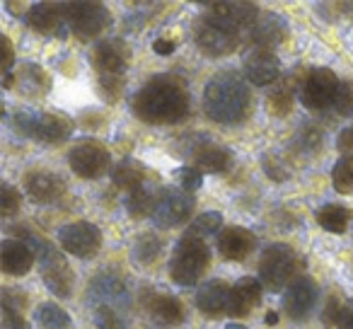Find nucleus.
<instances>
[{"label": "nucleus", "instance_id": "1", "mask_svg": "<svg viewBox=\"0 0 353 329\" xmlns=\"http://www.w3.org/2000/svg\"><path fill=\"white\" fill-rule=\"evenodd\" d=\"M131 109L145 123H179L189 114V88L179 75H155L136 90Z\"/></svg>", "mask_w": 353, "mask_h": 329}, {"label": "nucleus", "instance_id": "2", "mask_svg": "<svg viewBox=\"0 0 353 329\" xmlns=\"http://www.w3.org/2000/svg\"><path fill=\"white\" fill-rule=\"evenodd\" d=\"M203 107L213 121L240 123L245 121L252 109V94L240 75L225 70L208 80L206 90H203Z\"/></svg>", "mask_w": 353, "mask_h": 329}, {"label": "nucleus", "instance_id": "3", "mask_svg": "<svg viewBox=\"0 0 353 329\" xmlns=\"http://www.w3.org/2000/svg\"><path fill=\"white\" fill-rule=\"evenodd\" d=\"M20 235H22L20 240L25 242V245L34 252L37 259H39L41 276H44L46 288H49L54 295H59V298H68L70 290H73V271H70V266L65 264L63 257L59 255V250H56L46 237L34 235V232L22 230Z\"/></svg>", "mask_w": 353, "mask_h": 329}, {"label": "nucleus", "instance_id": "4", "mask_svg": "<svg viewBox=\"0 0 353 329\" xmlns=\"http://www.w3.org/2000/svg\"><path fill=\"white\" fill-rule=\"evenodd\" d=\"M211 250L201 237L184 235L176 242L174 255L170 259V279L179 286H194L206 271Z\"/></svg>", "mask_w": 353, "mask_h": 329}, {"label": "nucleus", "instance_id": "5", "mask_svg": "<svg viewBox=\"0 0 353 329\" xmlns=\"http://www.w3.org/2000/svg\"><path fill=\"white\" fill-rule=\"evenodd\" d=\"M15 123L25 136L34 138L41 143H63L73 131V123L59 114H44V112H30L22 109L15 114Z\"/></svg>", "mask_w": 353, "mask_h": 329}, {"label": "nucleus", "instance_id": "6", "mask_svg": "<svg viewBox=\"0 0 353 329\" xmlns=\"http://www.w3.org/2000/svg\"><path fill=\"white\" fill-rule=\"evenodd\" d=\"M194 213V197L184 189H162L157 194L155 211H152V221L160 228H174L184 226Z\"/></svg>", "mask_w": 353, "mask_h": 329}, {"label": "nucleus", "instance_id": "7", "mask_svg": "<svg viewBox=\"0 0 353 329\" xmlns=\"http://www.w3.org/2000/svg\"><path fill=\"white\" fill-rule=\"evenodd\" d=\"M61 12L70 30L80 37H97L109 25V12L102 3H61Z\"/></svg>", "mask_w": 353, "mask_h": 329}, {"label": "nucleus", "instance_id": "8", "mask_svg": "<svg viewBox=\"0 0 353 329\" xmlns=\"http://www.w3.org/2000/svg\"><path fill=\"white\" fill-rule=\"evenodd\" d=\"M295 266H298V257L288 245H271L264 252L259 264V279L264 281V286L269 290H281L288 279L293 276Z\"/></svg>", "mask_w": 353, "mask_h": 329}, {"label": "nucleus", "instance_id": "9", "mask_svg": "<svg viewBox=\"0 0 353 329\" xmlns=\"http://www.w3.org/2000/svg\"><path fill=\"white\" fill-rule=\"evenodd\" d=\"M206 8L211 12L203 15L208 22L223 27L228 32H235L240 34L242 30H252L259 20V8L254 3H242V0H235V3H206Z\"/></svg>", "mask_w": 353, "mask_h": 329}, {"label": "nucleus", "instance_id": "10", "mask_svg": "<svg viewBox=\"0 0 353 329\" xmlns=\"http://www.w3.org/2000/svg\"><path fill=\"white\" fill-rule=\"evenodd\" d=\"M59 245L63 247L68 255L88 259L94 257L102 247V230L90 221H75L68 223L59 230Z\"/></svg>", "mask_w": 353, "mask_h": 329}, {"label": "nucleus", "instance_id": "11", "mask_svg": "<svg viewBox=\"0 0 353 329\" xmlns=\"http://www.w3.org/2000/svg\"><path fill=\"white\" fill-rule=\"evenodd\" d=\"M339 88H341V83L334 75V70L314 68L300 83V99H303V104L307 109H324L329 104H334Z\"/></svg>", "mask_w": 353, "mask_h": 329}, {"label": "nucleus", "instance_id": "12", "mask_svg": "<svg viewBox=\"0 0 353 329\" xmlns=\"http://www.w3.org/2000/svg\"><path fill=\"white\" fill-rule=\"evenodd\" d=\"M70 170L83 179H97L109 170V150L99 141L85 138L68 155Z\"/></svg>", "mask_w": 353, "mask_h": 329}, {"label": "nucleus", "instance_id": "13", "mask_svg": "<svg viewBox=\"0 0 353 329\" xmlns=\"http://www.w3.org/2000/svg\"><path fill=\"white\" fill-rule=\"evenodd\" d=\"M194 39H196L199 49L208 56H225L230 51H235L237 44H240V34L213 25L206 17H201L196 22V27H194Z\"/></svg>", "mask_w": 353, "mask_h": 329}, {"label": "nucleus", "instance_id": "14", "mask_svg": "<svg viewBox=\"0 0 353 329\" xmlns=\"http://www.w3.org/2000/svg\"><path fill=\"white\" fill-rule=\"evenodd\" d=\"M245 78L252 85H271L281 75V61L271 49H254L245 56Z\"/></svg>", "mask_w": 353, "mask_h": 329}, {"label": "nucleus", "instance_id": "15", "mask_svg": "<svg viewBox=\"0 0 353 329\" xmlns=\"http://www.w3.org/2000/svg\"><path fill=\"white\" fill-rule=\"evenodd\" d=\"M314 300H317V283L312 279H298L290 283V288L283 295V310L288 317L303 319L305 315L312 310Z\"/></svg>", "mask_w": 353, "mask_h": 329}, {"label": "nucleus", "instance_id": "16", "mask_svg": "<svg viewBox=\"0 0 353 329\" xmlns=\"http://www.w3.org/2000/svg\"><path fill=\"white\" fill-rule=\"evenodd\" d=\"M254 245H256V237L240 226L225 228V230H221V235H218V250H221V255L230 261L247 259L250 252L254 250Z\"/></svg>", "mask_w": 353, "mask_h": 329}, {"label": "nucleus", "instance_id": "17", "mask_svg": "<svg viewBox=\"0 0 353 329\" xmlns=\"http://www.w3.org/2000/svg\"><path fill=\"white\" fill-rule=\"evenodd\" d=\"M34 252L22 240H6L0 245V269L10 276H25L34 266Z\"/></svg>", "mask_w": 353, "mask_h": 329}, {"label": "nucleus", "instance_id": "18", "mask_svg": "<svg viewBox=\"0 0 353 329\" xmlns=\"http://www.w3.org/2000/svg\"><path fill=\"white\" fill-rule=\"evenodd\" d=\"M92 61L102 75H123V70H126V66H128V49H126V44L119 39L102 41V44H97V49H94Z\"/></svg>", "mask_w": 353, "mask_h": 329}, {"label": "nucleus", "instance_id": "19", "mask_svg": "<svg viewBox=\"0 0 353 329\" xmlns=\"http://www.w3.org/2000/svg\"><path fill=\"white\" fill-rule=\"evenodd\" d=\"M25 189L32 197V201L37 203H51L65 192V184L59 175L44 172V170H37L25 177Z\"/></svg>", "mask_w": 353, "mask_h": 329}, {"label": "nucleus", "instance_id": "20", "mask_svg": "<svg viewBox=\"0 0 353 329\" xmlns=\"http://www.w3.org/2000/svg\"><path fill=\"white\" fill-rule=\"evenodd\" d=\"M232 288L223 279H213L203 283L196 293V308L208 317H218V315L228 312V303H230Z\"/></svg>", "mask_w": 353, "mask_h": 329}, {"label": "nucleus", "instance_id": "21", "mask_svg": "<svg viewBox=\"0 0 353 329\" xmlns=\"http://www.w3.org/2000/svg\"><path fill=\"white\" fill-rule=\"evenodd\" d=\"M285 34V25L281 17L276 15H264L256 20V25L250 30V39L256 49H274Z\"/></svg>", "mask_w": 353, "mask_h": 329}, {"label": "nucleus", "instance_id": "22", "mask_svg": "<svg viewBox=\"0 0 353 329\" xmlns=\"http://www.w3.org/2000/svg\"><path fill=\"white\" fill-rule=\"evenodd\" d=\"M230 160V152L218 143H201L194 150V168L201 172H225Z\"/></svg>", "mask_w": 353, "mask_h": 329}, {"label": "nucleus", "instance_id": "23", "mask_svg": "<svg viewBox=\"0 0 353 329\" xmlns=\"http://www.w3.org/2000/svg\"><path fill=\"white\" fill-rule=\"evenodd\" d=\"M148 310H150L152 319H157L160 324H182L184 319V308H182V300L174 298V295H165V293H157L148 300Z\"/></svg>", "mask_w": 353, "mask_h": 329}, {"label": "nucleus", "instance_id": "24", "mask_svg": "<svg viewBox=\"0 0 353 329\" xmlns=\"http://www.w3.org/2000/svg\"><path fill=\"white\" fill-rule=\"evenodd\" d=\"M61 20H63V12H61V6H56V3H37L27 12L30 27H34L41 34L56 32L61 27Z\"/></svg>", "mask_w": 353, "mask_h": 329}, {"label": "nucleus", "instance_id": "25", "mask_svg": "<svg viewBox=\"0 0 353 329\" xmlns=\"http://www.w3.org/2000/svg\"><path fill=\"white\" fill-rule=\"evenodd\" d=\"M143 179H145V170L136 160H121L112 168V182L121 189L136 192V189L143 187Z\"/></svg>", "mask_w": 353, "mask_h": 329}, {"label": "nucleus", "instance_id": "26", "mask_svg": "<svg viewBox=\"0 0 353 329\" xmlns=\"http://www.w3.org/2000/svg\"><path fill=\"white\" fill-rule=\"evenodd\" d=\"M348 221H351V211L341 203H327L317 211V223L322 226V230L334 232V235L346 232Z\"/></svg>", "mask_w": 353, "mask_h": 329}, {"label": "nucleus", "instance_id": "27", "mask_svg": "<svg viewBox=\"0 0 353 329\" xmlns=\"http://www.w3.org/2000/svg\"><path fill=\"white\" fill-rule=\"evenodd\" d=\"M332 184L339 194H351L353 192V157L343 155L336 160L332 170Z\"/></svg>", "mask_w": 353, "mask_h": 329}, {"label": "nucleus", "instance_id": "28", "mask_svg": "<svg viewBox=\"0 0 353 329\" xmlns=\"http://www.w3.org/2000/svg\"><path fill=\"white\" fill-rule=\"evenodd\" d=\"M155 203H157V197H152V192H148L145 187L136 189V192H131V197H128V201H126L128 216H133V218L152 216Z\"/></svg>", "mask_w": 353, "mask_h": 329}, {"label": "nucleus", "instance_id": "29", "mask_svg": "<svg viewBox=\"0 0 353 329\" xmlns=\"http://www.w3.org/2000/svg\"><path fill=\"white\" fill-rule=\"evenodd\" d=\"M37 319L44 329H70V317L63 308L54 303H46L37 310Z\"/></svg>", "mask_w": 353, "mask_h": 329}, {"label": "nucleus", "instance_id": "30", "mask_svg": "<svg viewBox=\"0 0 353 329\" xmlns=\"http://www.w3.org/2000/svg\"><path fill=\"white\" fill-rule=\"evenodd\" d=\"M223 226V216L218 211H208V213H201L199 218H194L192 228H189L187 235H194V237H206V235H213L218 232Z\"/></svg>", "mask_w": 353, "mask_h": 329}, {"label": "nucleus", "instance_id": "31", "mask_svg": "<svg viewBox=\"0 0 353 329\" xmlns=\"http://www.w3.org/2000/svg\"><path fill=\"white\" fill-rule=\"evenodd\" d=\"M92 290H97V295L104 303H107V300H126V288H123V283L112 279V276H99V279H94Z\"/></svg>", "mask_w": 353, "mask_h": 329}, {"label": "nucleus", "instance_id": "32", "mask_svg": "<svg viewBox=\"0 0 353 329\" xmlns=\"http://www.w3.org/2000/svg\"><path fill=\"white\" fill-rule=\"evenodd\" d=\"M133 255L141 264H150L157 255H160V240H157L152 232H143L136 240V247H133Z\"/></svg>", "mask_w": 353, "mask_h": 329}, {"label": "nucleus", "instance_id": "33", "mask_svg": "<svg viewBox=\"0 0 353 329\" xmlns=\"http://www.w3.org/2000/svg\"><path fill=\"white\" fill-rule=\"evenodd\" d=\"M266 107L276 117H285L290 112V107H293V92L288 90V85H281V88L271 90L269 99H266Z\"/></svg>", "mask_w": 353, "mask_h": 329}, {"label": "nucleus", "instance_id": "34", "mask_svg": "<svg viewBox=\"0 0 353 329\" xmlns=\"http://www.w3.org/2000/svg\"><path fill=\"white\" fill-rule=\"evenodd\" d=\"M232 290H235V293L240 295V298L245 300L250 308L259 305V300H261V283L256 279H252V276H242Z\"/></svg>", "mask_w": 353, "mask_h": 329}, {"label": "nucleus", "instance_id": "35", "mask_svg": "<svg viewBox=\"0 0 353 329\" xmlns=\"http://www.w3.org/2000/svg\"><path fill=\"white\" fill-rule=\"evenodd\" d=\"M22 206V197L20 192H17L12 184H3V189H0V211H3V216H10V213H15L17 208Z\"/></svg>", "mask_w": 353, "mask_h": 329}, {"label": "nucleus", "instance_id": "36", "mask_svg": "<svg viewBox=\"0 0 353 329\" xmlns=\"http://www.w3.org/2000/svg\"><path fill=\"white\" fill-rule=\"evenodd\" d=\"M99 90L107 102H117L123 90V75H102L99 78Z\"/></svg>", "mask_w": 353, "mask_h": 329}, {"label": "nucleus", "instance_id": "37", "mask_svg": "<svg viewBox=\"0 0 353 329\" xmlns=\"http://www.w3.org/2000/svg\"><path fill=\"white\" fill-rule=\"evenodd\" d=\"M94 327L97 329H123V324L109 305H99L97 312H94Z\"/></svg>", "mask_w": 353, "mask_h": 329}, {"label": "nucleus", "instance_id": "38", "mask_svg": "<svg viewBox=\"0 0 353 329\" xmlns=\"http://www.w3.org/2000/svg\"><path fill=\"white\" fill-rule=\"evenodd\" d=\"M203 182V172L199 168H194V165H187V168L179 170V184H182L184 192H196L199 187H201Z\"/></svg>", "mask_w": 353, "mask_h": 329}, {"label": "nucleus", "instance_id": "39", "mask_svg": "<svg viewBox=\"0 0 353 329\" xmlns=\"http://www.w3.org/2000/svg\"><path fill=\"white\" fill-rule=\"evenodd\" d=\"M0 329H30V324L25 322L20 310L6 308L3 305V317H0Z\"/></svg>", "mask_w": 353, "mask_h": 329}, {"label": "nucleus", "instance_id": "40", "mask_svg": "<svg viewBox=\"0 0 353 329\" xmlns=\"http://www.w3.org/2000/svg\"><path fill=\"white\" fill-rule=\"evenodd\" d=\"M343 305H346V303H341L336 295H332V300H329L327 308H324V317H322L327 327H336L339 317H341V312H343Z\"/></svg>", "mask_w": 353, "mask_h": 329}, {"label": "nucleus", "instance_id": "41", "mask_svg": "<svg viewBox=\"0 0 353 329\" xmlns=\"http://www.w3.org/2000/svg\"><path fill=\"white\" fill-rule=\"evenodd\" d=\"M351 104H353V85L341 83V88H339V92H336V99H334V107H336L339 114H348Z\"/></svg>", "mask_w": 353, "mask_h": 329}, {"label": "nucleus", "instance_id": "42", "mask_svg": "<svg viewBox=\"0 0 353 329\" xmlns=\"http://www.w3.org/2000/svg\"><path fill=\"white\" fill-rule=\"evenodd\" d=\"M250 310H252L250 305H247L245 300H242L240 295L232 290L230 303H228V315H230V317H247V315H250Z\"/></svg>", "mask_w": 353, "mask_h": 329}, {"label": "nucleus", "instance_id": "43", "mask_svg": "<svg viewBox=\"0 0 353 329\" xmlns=\"http://www.w3.org/2000/svg\"><path fill=\"white\" fill-rule=\"evenodd\" d=\"M264 172L269 175L271 179H276V182H283V179H288V172L285 170H281L279 160L276 157H264Z\"/></svg>", "mask_w": 353, "mask_h": 329}, {"label": "nucleus", "instance_id": "44", "mask_svg": "<svg viewBox=\"0 0 353 329\" xmlns=\"http://www.w3.org/2000/svg\"><path fill=\"white\" fill-rule=\"evenodd\" d=\"M0 44H3V73H10V68H12V61H15V51H12V44H10V39L8 37H3L0 39Z\"/></svg>", "mask_w": 353, "mask_h": 329}, {"label": "nucleus", "instance_id": "45", "mask_svg": "<svg viewBox=\"0 0 353 329\" xmlns=\"http://www.w3.org/2000/svg\"><path fill=\"white\" fill-rule=\"evenodd\" d=\"M336 146H339V150H341V152H351L353 150V126L343 128V131L339 133Z\"/></svg>", "mask_w": 353, "mask_h": 329}, {"label": "nucleus", "instance_id": "46", "mask_svg": "<svg viewBox=\"0 0 353 329\" xmlns=\"http://www.w3.org/2000/svg\"><path fill=\"white\" fill-rule=\"evenodd\" d=\"M174 49H176L174 39H155V41H152V51H155V54H160V56H170Z\"/></svg>", "mask_w": 353, "mask_h": 329}, {"label": "nucleus", "instance_id": "47", "mask_svg": "<svg viewBox=\"0 0 353 329\" xmlns=\"http://www.w3.org/2000/svg\"><path fill=\"white\" fill-rule=\"evenodd\" d=\"M336 327L339 329H353V300L343 305V312H341V317H339Z\"/></svg>", "mask_w": 353, "mask_h": 329}, {"label": "nucleus", "instance_id": "48", "mask_svg": "<svg viewBox=\"0 0 353 329\" xmlns=\"http://www.w3.org/2000/svg\"><path fill=\"white\" fill-rule=\"evenodd\" d=\"M266 324H269V327L279 324V312H266Z\"/></svg>", "mask_w": 353, "mask_h": 329}, {"label": "nucleus", "instance_id": "49", "mask_svg": "<svg viewBox=\"0 0 353 329\" xmlns=\"http://www.w3.org/2000/svg\"><path fill=\"white\" fill-rule=\"evenodd\" d=\"M225 329H247L245 327V324H237V322H230V324H228V327Z\"/></svg>", "mask_w": 353, "mask_h": 329}]
</instances>
